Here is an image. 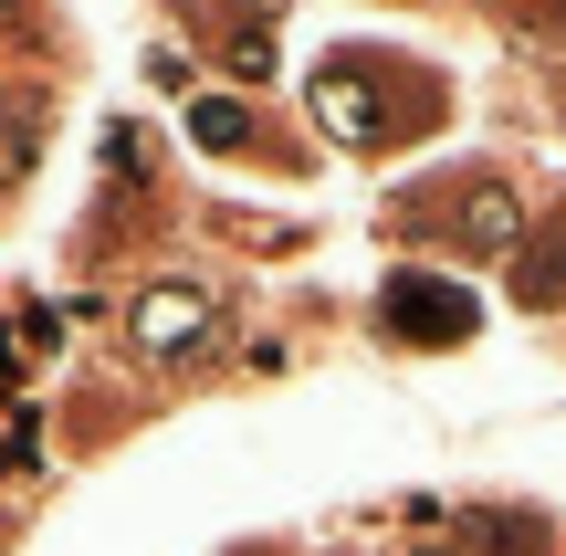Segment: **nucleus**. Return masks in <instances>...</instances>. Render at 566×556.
<instances>
[{
  "label": "nucleus",
  "mask_w": 566,
  "mask_h": 556,
  "mask_svg": "<svg viewBox=\"0 0 566 556\" xmlns=\"http://www.w3.org/2000/svg\"><path fill=\"white\" fill-rule=\"evenodd\" d=\"M378 315H388V336H409V347H462V336L483 326V315H472V294L441 284V273H388Z\"/></svg>",
  "instance_id": "f257e3e1"
},
{
  "label": "nucleus",
  "mask_w": 566,
  "mask_h": 556,
  "mask_svg": "<svg viewBox=\"0 0 566 556\" xmlns=\"http://www.w3.org/2000/svg\"><path fill=\"white\" fill-rule=\"evenodd\" d=\"M378 74H388V63H357V53H336V63L315 74V126H325V137L378 147L388 126H399V116H388V95H378Z\"/></svg>",
  "instance_id": "f03ea898"
},
{
  "label": "nucleus",
  "mask_w": 566,
  "mask_h": 556,
  "mask_svg": "<svg viewBox=\"0 0 566 556\" xmlns=\"http://www.w3.org/2000/svg\"><path fill=\"white\" fill-rule=\"evenodd\" d=\"M200 336H210V305H200L189 284H147V294H137V347H147V357H189Z\"/></svg>",
  "instance_id": "7ed1b4c3"
},
{
  "label": "nucleus",
  "mask_w": 566,
  "mask_h": 556,
  "mask_svg": "<svg viewBox=\"0 0 566 556\" xmlns=\"http://www.w3.org/2000/svg\"><path fill=\"white\" fill-rule=\"evenodd\" d=\"M189 147H210V158L252 147V105L242 95H189Z\"/></svg>",
  "instance_id": "20e7f679"
},
{
  "label": "nucleus",
  "mask_w": 566,
  "mask_h": 556,
  "mask_svg": "<svg viewBox=\"0 0 566 556\" xmlns=\"http://www.w3.org/2000/svg\"><path fill=\"white\" fill-rule=\"evenodd\" d=\"M514 200L504 189H462V252H514Z\"/></svg>",
  "instance_id": "39448f33"
},
{
  "label": "nucleus",
  "mask_w": 566,
  "mask_h": 556,
  "mask_svg": "<svg viewBox=\"0 0 566 556\" xmlns=\"http://www.w3.org/2000/svg\"><path fill=\"white\" fill-rule=\"evenodd\" d=\"M514 284H525V305H556V294H566V231H556V252H525Z\"/></svg>",
  "instance_id": "423d86ee"
},
{
  "label": "nucleus",
  "mask_w": 566,
  "mask_h": 556,
  "mask_svg": "<svg viewBox=\"0 0 566 556\" xmlns=\"http://www.w3.org/2000/svg\"><path fill=\"white\" fill-rule=\"evenodd\" d=\"M32 126H42V105H21V116H0V189L21 179V158H32Z\"/></svg>",
  "instance_id": "0eeeda50"
}]
</instances>
